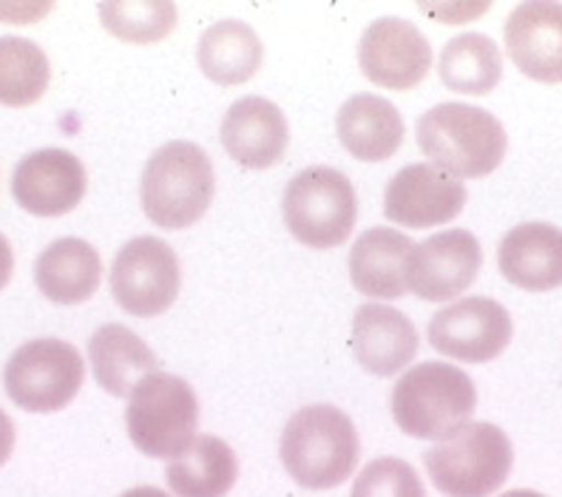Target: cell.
Returning a JSON list of instances; mask_svg holds the SVG:
<instances>
[{"label": "cell", "mask_w": 562, "mask_h": 497, "mask_svg": "<svg viewBox=\"0 0 562 497\" xmlns=\"http://www.w3.org/2000/svg\"><path fill=\"white\" fill-rule=\"evenodd\" d=\"M281 463L295 486L336 489L356 472L361 438L350 415L329 404L302 407L281 432Z\"/></svg>", "instance_id": "cell-1"}, {"label": "cell", "mask_w": 562, "mask_h": 497, "mask_svg": "<svg viewBox=\"0 0 562 497\" xmlns=\"http://www.w3.org/2000/svg\"><path fill=\"white\" fill-rule=\"evenodd\" d=\"M418 146L429 166L454 180H483L501 168L508 134L492 111L469 103H440L418 120Z\"/></svg>", "instance_id": "cell-2"}, {"label": "cell", "mask_w": 562, "mask_h": 497, "mask_svg": "<svg viewBox=\"0 0 562 497\" xmlns=\"http://www.w3.org/2000/svg\"><path fill=\"white\" fill-rule=\"evenodd\" d=\"M477 389L460 366L424 361L409 366L392 389V418L404 436L440 443L472 421Z\"/></svg>", "instance_id": "cell-3"}, {"label": "cell", "mask_w": 562, "mask_h": 497, "mask_svg": "<svg viewBox=\"0 0 562 497\" xmlns=\"http://www.w3.org/2000/svg\"><path fill=\"white\" fill-rule=\"evenodd\" d=\"M216 177L205 148L173 139L151 154L139 180V202L151 225L162 230L191 228L213 202Z\"/></svg>", "instance_id": "cell-4"}, {"label": "cell", "mask_w": 562, "mask_h": 497, "mask_svg": "<svg viewBox=\"0 0 562 497\" xmlns=\"http://www.w3.org/2000/svg\"><path fill=\"white\" fill-rule=\"evenodd\" d=\"M432 486L446 497H492L512 475L515 449L501 427L469 421L424 455Z\"/></svg>", "instance_id": "cell-5"}, {"label": "cell", "mask_w": 562, "mask_h": 497, "mask_svg": "<svg viewBox=\"0 0 562 497\" xmlns=\"http://www.w3.org/2000/svg\"><path fill=\"white\" fill-rule=\"evenodd\" d=\"M125 427L131 443L145 458L173 461L196 441L200 400L186 379L171 373H151L128 395Z\"/></svg>", "instance_id": "cell-6"}, {"label": "cell", "mask_w": 562, "mask_h": 497, "mask_svg": "<svg viewBox=\"0 0 562 497\" xmlns=\"http://www.w3.org/2000/svg\"><path fill=\"white\" fill-rule=\"evenodd\" d=\"M281 214L290 236L304 248H338L350 239L356 228V188L347 180V173L336 168H304L284 188Z\"/></svg>", "instance_id": "cell-7"}, {"label": "cell", "mask_w": 562, "mask_h": 497, "mask_svg": "<svg viewBox=\"0 0 562 497\" xmlns=\"http://www.w3.org/2000/svg\"><path fill=\"white\" fill-rule=\"evenodd\" d=\"M86 381V361L63 339H35L12 352L3 370V387L23 413H60L77 398Z\"/></svg>", "instance_id": "cell-8"}, {"label": "cell", "mask_w": 562, "mask_h": 497, "mask_svg": "<svg viewBox=\"0 0 562 497\" xmlns=\"http://www.w3.org/2000/svg\"><path fill=\"white\" fill-rule=\"evenodd\" d=\"M179 287H182V268L177 250L157 236H137L114 256L111 296L128 316H162L177 302Z\"/></svg>", "instance_id": "cell-9"}, {"label": "cell", "mask_w": 562, "mask_h": 497, "mask_svg": "<svg viewBox=\"0 0 562 497\" xmlns=\"http://www.w3.org/2000/svg\"><path fill=\"white\" fill-rule=\"evenodd\" d=\"M512 316L501 302L467 296L438 310L426 327L429 344L446 359L463 364H488L512 341Z\"/></svg>", "instance_id": "cell-10"}, {"label": "cell", "mask_w": 562, "mask_h": 497, "mask_svg": "<svg viewBox=\"0 0 562 497\" xmlns=\"http://www.w3.org/2000/svg\"><path fill=\"white\" fill-rule=\"evenodd\" d=\"M358 66L363 77L381 89L412 91L432 71V43L415 23L381 18L363 29Z\"/></svg>", "instance_id": "cell-11"}, {"label": "cell", "mask_w": 562, "mask_h": 497, "mask_svg": "<svg viewBox=\"0 0 562 497\" xmlns=\"http://www.w3.org/2000/svg\"><path fill=\"white\" fill-rule=\"evenodd\" d=\"M483 268L477 236L463 228L440 230L415 245L406 264V287L424 302H452L467 293Z\"/></svg>", "instance_id": "cell-12"}, {"label": "cell", "mask_w": 562, "mask_h": 497, "mask_svg": "<svg viewBox=\"0 0 562 497\" xmlns=\"http://www.w3.org/2000/svg\"><path fill=\"white\" fill-rule=\"evenodd\" d=\"M467 185L429 162L401 168L384 191V214L392 225L426 230L449 225L467 207Z\"/></svg>", "instance_id": "cell-13"}, {"label": "cell", "mask_w": 562, "mask_h": 497, "mask_svg": "<svg viewBox=\"0 0 562 497\" xmlns=\"http://www.w3.org/2000/svg\"><path fill=\"white\" fill-rule=\"evenodd\" d=\"M89 177L86 166L71 151L63 148H43V151L23 157L12 173L14 202L32 216L71 214L86 196Z\"/></svg>", "instance_id": "cell-14"}, {"label": "cell", "mask_w": 562, "mask_h": 497, "mask_svg": "<svg viewBox=\"0 0 562 497\" xmlns=\"http://www.w3.org/2000/svg\"><path fill=\"white\" fill-rule=\"evenodd\" d=\"M220 139L227 157L241 168L268 171L288 154L290 125L273 100L241 98L225 111Z\"/></svg>", "instance_id": "cell-15"}, {"label": "cell", "mask_w": 562, "mask_h": 497, "mask_svg": "<svg viewBox=\"0 0 562 497\" xmlns=\"http://www.w3.org/2000/svg\"><path fill=\"white\" fill-rule=\"evenodd\" d=\"M506 49L535 83H562V3H520L506 21Z\"/></svg>", "instance_id": "cell-16"}, {"label": "cell", "mask_w": 562, "mask_h": 497, "mask_svg": "<svg viewBox=\"0 0 562 497\" xmlns=\"http://www.w3.org/2000/svg\"><path fill=\"white\" fill-rule=\"evenodd\" d=\"M352 355L370 375L390 379L404 373L418 352V330L390 304H363L352 318Z\"/></svg>", "instance_id": "cell-17"}, {"label": "cell", "mask_w": 562, "mask_h": 497, "mask_svg": "<svg viewBox=\"0 0 562 497\" xmlns=\"http://www.w3.org/2000/svg\"><path fill=\"white\" fill-rule=\"evenodd\" d=\"M497 264L508 284L526 293L562 287V230L549 222H526L503 236Z\"/></svg>", "instance_id": "cell-18"}, {"label": "cell", "mask_w": 562, "mask_h": 497, "mask_svg": "<svg viewBox=\"0 0 562 497\" xmlns=\"http://www.w3.org/2000/svg\"><path fill=\"white\" fill-rule=\"evenodd\" d=\"M338 143L361 162H386L404 146L401 111L378 94H356L336 114Z\"/></svg>", "instance_id": "cell-19"}, {"label": "cell", "mask_w": 562, "mask_h": 497, "mask_svg": "<svg viewBox=\"0 0 562 497\" xmlns=\"http://www.w3.org/2000/svg\"><path fill=\"white\" fill-rule=\"evenodd\" d=\"M415 250L409 236L395 228L363 230L350 250V279L358 293L370 298L406 296V264Z\"/></svg>", "instance_id": "cell-20"}, {"label": "cell", "mask_w": 562, "mask_h": 497, "mask_svg": "<svg viewBox=\"0 0 562 497\" xmlns=\"http://www.w3.org/2000/svg\"><path fill=\"white\" fill-rule=\"evenodd\" d=\"M103 279L100 253L86 239L66 236L41 250L35 262L37 291L48 302L71 307V304L89 302Z\"/></svg>", "instance_id": "cell-21"}, {"label": "cell", "mask_w": 562, "mask_h": 497, "mask_svg": "<svg viewBox=\"0 0 562 497\" xmlns=\"http://www.w3.org/2000/svg\"><path fill=\"white\" fill-rule=\"evenodd\" d=\"M94 381L114 398H128L143 379L157 370V355L125 325H103L89 339Z\"/></svg>", "instance_id": "cell-22"}, {"label": "cell", "mask_w": 562, "mask_h": 497, "mask_svg": "<svg viewBox=\"0 0 562 497\" xmlns=\"http://www.w3.org/2000/svg\"><path fill=\"white\" fill-rule=\"evenodd\" d=\"M265 57L256 29L245 21H220L207 26L196 46L202 75L216 86H241L256 77Z\"/></svg>", "instance_id": "cell-23"}, {"label": "cell", "mask_w": 562, "mask_h": 497, "mask_svg": "<svg viewBox=\"0 0 562 497\" xmlns=\"http://www.w3.org/2000/svg\"><path fill=\"white\" fill-rule=\"evenodd\" d=\"M236 452L216 436H196L165 470V481L177 497H225L236 486Z\"/></svg>", "instance_id": "cell-24"}, {"label": "cell", "mask_w": 562, "mask_h": 497, "mask_svg": "<svg viewBox=\"0 0 562 497\" xmlns=\"http://www.w3.org/2000/svg\"><path fill=\"white\" fill-rule=\"evenodd\" d=\"M440 80L454 94L483 98L497 89L503 80L501 46L488 35H458L446 43L438 63Z\"/></svg>", "instance_id": "cell-25"}, {"label": "cell", "mask_w": 562, "mask_h": 497, "mask_svg": "<svg viewBox=\"0 0 562 497\" xmlns=\"http://www.w3.org/2000/svg\"><path fill=\"white\" fill-rule=\"evenodd\" d=\"M48 57L26 37H0V105L26 109L48 89Z\"/></svg>", "instance_id": "cell-26"}, {"label": "cell", "mask_w": 562, "mask_h": 497, "mask_svg": "<svg viewBox=\"0 0 562 497\" xmlns=\"http://www.w3.org/2000/svg\"><path fill=\"white\" fill-rule=\"evenodd\" d=\"M100 18L117 41L148 46L171 35L177 26V7L168 0H114L100 3Z\"/></svg>", "instance_id": "cell-27"}, {"label": "cell", "mask_w": 562, "mask_h": 497, "mask_svg": "<svg viewBox=\"0 0 562 497\" xmlns=\"http://www.w3.org/2000/svg\"><path fill=\"white\" fill-rule=\"evenodd\" d=\"M350 497H426V486L401 458H378L356 477Z\"/></svg>", "instance_id": "cell-28"}, {"label": "cell", "mask_w": 562, "mask_h": 497, "mask_svg": "<svg viewBox=\"0 0 562 497\" xmlns=\"http://www.w3.org/2000/svg\"><path fill=\"white\" fill-rule=\"evenodd\" d=\"M48 9H52L48 3H43V7H0V18H3V23H35Z\"/></svg>", "instance_id": "cell-29"}, {"label": "cell", "mask_w": 562, "mask_h": 497, "mask_svg": "<svg viewBox=\"0 0 562 497\" xmlns=\"http://www.w3.org/2000/svg\"><path fill=\"white\" fill-rule=\"evenodd\" d=\"M14 449V423L3 409H0V466L12 458Z\"/></svg>", "instance_id": "cell-30"}, {"label": "cell", "mask_w": 562, "mask_h": 497, "mask_svg": "<svg viewBox=\"0 0 562 497\" xmlns=\"http://www.w3.org/2000/svg\"><path fill=\"white\" fill-rule=\"evenodd\" d=\"M12 270H14V253H12V245L3 234H0V291L7 287L9 279H12Z\"/></svg>", "instance_id": "cell-31"}, {"label": "cell", "mask_w": 562, "mask_h": 497, "mask_svg": "<svg viewBox=\"0 0 562 497\" xmlns=\"http://www.w3.org/2000/svg\"><path fill=\"white\" fill-rule=\"evenodd\" d=\"M120 497H171V495H165V492L157 489V486H137V489L123 492Z\"/></svg>", "instance_id": "cell-32"}, {"label": "cell", "mask_w": 562, "mask_h": 497, "mask_svg": "<svg viewBox=\"0 0 562 497\" xmlns=\"http://www.w3.org/2000/svg\"><path fill=\"white\" fill-rule=\"evenodd\" d=\"M501 497H546V495H540V492H531V489H512Z\"/></svg>", "instance_id": "cell-33"}]
</instances>
